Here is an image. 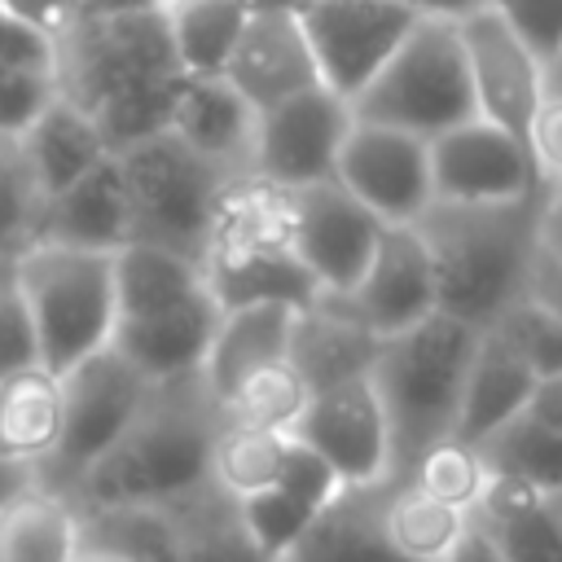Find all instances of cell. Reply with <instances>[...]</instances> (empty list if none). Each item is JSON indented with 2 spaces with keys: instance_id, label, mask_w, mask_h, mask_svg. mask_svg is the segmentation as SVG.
I'll use <instances>...</instances> for the list:
<instances>
[{
  "instance_id": "obj_55",
  "label": "cell",
  "mask_w": 562,
  "mask_h": 562,
  "mask_svg": "<svg viewBox=\"0 0 562 562\" xmlns=\"http://www.w3.org/2000/svg\"><path fill=\"white\" fill-rule=\"evenodd\" d=\"M79 562H123V558H105V553H83Z\"/></svg>"
},
{
  "instance_id": "obj_19",
  "label": "cell",
  "mask_w": 562,
  "mask_h": 562,
  "mask_svg": "<svg viewBox=\"0 0 562 562\" xmlns=\"http://www.w3.org/2000/svg\"><path fill=\"white\" fill-rule=\"evenodd\" d=\"M224 79L250 101L255 114L290 101L307 88H321L312 48L294 18V4L250 9V22L224 66Z\"/></svg>"
},
{
  "instance_id": "obj_28",
  "label": "cell",
  "mask_w": 562,
  "mask_h": 562,
  "mask_svg": "<svg viewBox=\"0 0 562 562\" xmlns=\"http://www.w3.org/2000/svg\"><path fill=\"white\" fill-rule=\"evenodd\" d=\"M470 522L501 562H562V501L496 479Z\"/></svg>"
},
{
  "instance_id": "obj_36",
  "label": "cell",
  "mask_w": 562,
  "mask_h": 562,
  "mask_svg": "<svg viewBox=\"0 0 562 562\" xmlns=\"http://www.w3.org/2000/svg\"><path fill=\"white\" fill-rule=\"evenodd\" d=\"M400 483H413L417 492L435 496L439 505L461 509V514L474 518V509L487 501L496 474H492L483 448H474V443H465V439H443V443H435L430 452H422L417 465H413Z\"/></svg>"
},
{
  "instance_id": "obj_40",
  "label": "cell",
  "mask_w": 562,
  "mask_h": 562,
  "mask_svg": "<svg viewBox=\"0 0 562 562\" xmlns=\"http://www.w3.org/2000/svg\"><path fill=\"white\" fill-rule=\"evenodd\" d=\"M44 198L26 171L18 140H0V255H18L35 241Z\"/></svg>"
},
{
  "instance_id": "obj_27",
  "label": "cell",
  "mask_w": 562,
  "mask_h": 562,
  "mask_svg": "<svg viewBox=\"0 0 562 562\" xmlns=\"http://www.w3.org/2000/svg\"><path fill=\"white\" fill-rule=\"evenodd\" d=\"M83 514L40 479L0 509V562H79Z\"/></svg>"
},
{
  "instance_id": "obj_2",
  "label": "cell",
  "mask_w": 562,
  "mask_h": 562,
  "mask_svg": "<svg viewBox=\"0 0 562 562\" xmlns=\"http://www.w3.org/2000/svg\"><path fill=\"white\" fill-rule=\"evenodd\" d=\"M544 184L514 202H435L413 228L430 255L439 316L487 334L522 294L540 255Z\"/></svg>"
},
{
  "instance_id": "obj_22",
  "label": "cell",
  "mask_w": 562,
  "mask_h": 562,
  "mask_svg": "<svg viewBox=\"0 0 562 562\" xmlns=\"http://www.w3.org/2000/svg\"><path fill=\"white\" fill-rule=\"evenodd\" d=\"M35 241L119 255L132 241V215H127V189H123L119 158H105L79 184H70L57 198H48Z\"/></svg>"
},
{
  "instance_id": "obj_8",
  "label": "cell",
  "mask_w": 562,
  "mask_h": 562,
  "mask_svg": "<svg viewBox=\"0 0 562 562\" xmlns=\"http://www.w3.org/2000/svg\"><path fill=\"white\" fill-rule=\"evenodd\" d=\"M114 158L123 171L127 215H132L127 246H154V250L202 263L220 202L237 180L211 167L206 158H198L171 132H158Z\"/></svg>"
},
{
  "instance_id": "obj_14",
  "label": "cell",
  "mask_w": 562,
  "mask_h": 562,
  "mask_svg": "<svg viewBox=\"0 0 562 562\" xmlns=\"http://www.w3.org/2000/svg\"><path fill=\"white\" fill-rule=\"evenodd\" d=\"M382 241V224L338 184L290 193V250L321 294H351Z\"/></svg>"
},
{
  "instance_id": "obj_23",
  "label": "cell",
  "mask_w": 562,
  "mask_h": 562,
  "mask_svg": "<svg viewBox=\"0 0 562 562\" xmlns=\"http://www.w3.org/2000/svg\"><path fill=\"white\" fill-rule=\"evenodd\" d=\"M294 321H299V307H285V303L228 307L220 316L215 342H211L206 364H202V382L211 386V395L224 404V400H233V391L241 382L290 360Z\"/></svg>"
},
{
  "instance_id": "obj_42",
  "label": "cell",
  "mask_w": 562,
  "mask_h": 562,
  "mask_svg": "<svg viewBox=\"0 0 562 562\" xmlns=\"http://www.w3.org/2000/svg\"><path fill=\"white\" fill-rule=\"evenodd\" d=\"M487 9L536 53L544 70L562 61V0H487Z\"/></svg>"
},
{
  "instance_id": "obj_39",
  "label": "cell",
  "mask_w": 562,
  "mask_h": 562,
  "mask_svg": "<svg viewBox=\"0 0 562 562\" xmlns=\"http://www.w3.org/2000/svg\"><path fill=\"white\" fill-rule=\"evenodd\" d=\"M237 518H241L250 544H255L268 562H281V558L312 531V522H316L321 514H312L307 505H299V501L285 496L281 487H272V492H259V496H250V501H237Z\"/></svg>"
},
{
  "instance_id": "obj_1",
  "label": "cell",
  "mask_w": 562,
  "mask_h": 562,
  "mask_svg": "<svg viewBox=\"0 0 562 562\" xmlns=\"http://www.w3.org/2000/svg\"><path fill=\"white\" fill-rule=\"evenodd\" d=\"M57 97L92 114L114 154L167 132L171 97L184 79L162 13L70 22L53 57Z\"/></svg>"
},
{
  "instance_id": "obj_35",
  "label": "cell",
  "mask_w": 562,
  "mask_h": 562,
  "mask_svg": "<svg viewBox=\"0 0 562 562\" xmlns=\"http://www.w3.org/2000/svg\"><path fill=\"white\" fill-rule=\"evenodd\" d=\"M285 439L290 435L237 426V422L224 417V426L215 435V448H211V483L228 501H250L259 492H272L277 479H281Z\"/></svg>"
},
{
  "instance_id": "obj_32",
  "label": "cell",
  "mask_w": 562,
  "mask_h": 562,
  "mask_svg": "<svg viewBox=\"0 0 562 562\" xmlns=\"http://www.w3.org/2000/svg\"><path fill=\"white\" fill-rule=\"evenodd\" d=\"M162 509L171 514V522L180 531V558L176 562H268L250 544V536L237 518V501H228L215 483H206L193 496L171 501Z\"/></svg>"
},
{
  "instance_id": "obj_51",
  "label": "cell",
  "mask_w": 562,
  "mask_h": 562,
  "mask_svg": "<svg viewBox=\"0 0 562 562\" xmlns=\"http://www.w3.org/2000/svg\"><path fill=\"white\" fill-rule=\"evenodd\" d=\"M540 250L562 259V184L544 180V202H540Z\"/></svg>"
},
{
  "instance_id": "obj_17",
  "label": "cell",
  "mask_w": 562,
  "mask_h": 562,
  "mask_svg": "<svg viewBox=\"0 0 562 562\" xmlns=\"http://www.w3.org/2000/svg\"><path fill=\"white\" fill-rule=\"evenodd\" d=\"M435 202H514L544 184L527 140L474 119L430 140Z\"/></svg>"
},
{
  "instance_id": "obj_30",
  "label": "cell",
  "mask_w": 562,
  "mask_h": 562,
  "mask_svg": "<svg viewBox=\"0 0 562 562\" xmlns=\"http://www.w3.org/2000/svg\"><path fill=\"white\" fill-rule=\"evenodd\" d=\"M382 531L404 562H452L470 536V514L439 505L413 483H391L382 501Z\"/></svg>"
},
{
  "instance_id": "obj_37",
  "label": "cell",
  "mask_w": 562,
  "mask_h": 562,
  "mask_svg": "<svg viewBox=\"0 0 562 562\" xmlns=\"http://www.w3.org/2000/svg\"><path fill=\"white\" fill-rule=\"evenodd\" d=\"M312 391L299 378V369L290 360L255 373L250 382H241L233 391V400H224V417L237 426H255V430H272V435H290L307 408Z\"/></svg>"
},
{
  "instance_id": "obj_45",
  "label": "cell",
  "mask_w": 562,
  "mask_h": 562,
  "mask_svg": "<svg viewBox=\"0 0 562 562\" xmlns=\"http://www.w3.org/2000/svg\"><path fill=\"white\" fill-rule=\"evenodd\" d=\"M57 40L0 4V70H53Z\"/></svg>"
},
{
  "instance_id": "obj_52",
  "label": "cell",
  "mask_w": 562,
  "mask_h": 562,
  "mask_svg": "<svg viewBox=\"0 0 562 562\" xmlns=\"http://www.w3.org/2000/svg\"><path fill=\"white\" fill-rule=\"evenodd\" d=\"M417 18H435V22H465L479 9H487V0H404Z\"/></svg>"
},
{
  "instance_id": "obj_41",
  "label": "cell",
  "mask_w": 562,
  "mask_h": 562,
  "mask_svg": "<svg viewBox=\"0 0 562 562\" xmlns=\"http://www.w3.org/2000/svg\"><path fill=\"white\" fill-rule=\"evenodd\" d=\"M35 364H40V342L18 281V255H0V382Z\"/></svg>"
},
{
  "instance_id": "obj_11",
  "label": "cell",
  "mask_w": 562,
  "mask_h": 562,
  "mask_svg": "<svg viewBox=\"0 0 562 562\" xmlns=\"http://www.w3.org/2000/svg\"><path fill=\"white\" fill-rule=\"evenodd\" d=\"M294 18L312 48L321 88L347 105L382 75L422 22L404 0H294Z\"/></svg>"
},
{
  "instance_id": "obj_31",
  "label": "cell",
  "mask_w": 562,
  "mask_h": 562,
  "mask_svg": "<svg viewBox=\"0 0 562 562\" xmlns=\"http://www.w3.org/2000/svg\"><path fill=\"white\" fill-rule=\"evenodd\" d=\"M162 22L184 75H224L250 22V4L246 0H167Z\"/></svg>"
},
{
  "instance_id": "obj_16",
  "label": "cell",
  "mask_w": 562,
  "mask_h": 562,
  "mask_svg": "<svg viewBox=\"0 0 562 562\" xmlns=\"http://www.w3.org/2000/svg\"><path fill=\"white\" fill-rule=\"evenodd\" d=\"M457 31L465 44L479 119L531 145V127L549 101V70L492 9H479L474 18L457 22Z\"/></svg>"
},
{
  "instance_id": "obj_5",
  "label": "cell",
  "mask_w": 562,
  "mask_h": 562,
  "mask_svg": "<svg viewBox=\"0 0 562 562\" xmlns=\"http://www.w3.org/2000/svg\"><path fill=\"white\" fill-rule=\"evenodd\" d=\"M474 347L479 329L452 316H430L404 334L382 338L369 382L386 413L395 483L417 465L422 452L457 439V413Z\"/></svg>"
},
{
  "instance_id": "obj_18",
  "label": "cell",
  "mask_w": 562,
  "mask_h": 562,
  "mask_svg": "<svg viewBox=\"0 0 562 562\" xmlns=\"http://www.w3.org/2000/svg\"><path fill=\"white\" fill-rule=\"evenodd\" d=\"M351 312L378 334H404L430 316H439V285L430 255L417 237V228H382V241L360 277V285L347 294Z\"/></svg>"
},
{
  "instance_id": "obj_26",
  "label": "cell",
  "mask_w": 562,
  "mask_h": 562,
  "mask_svg": "<svg viewBox=\"0 0 562 562\" xmlns=\"http://www.w3.org/2000/svg\"><path fill=\"white\" fill-rule=\"evenodd\" d=\"M536 391V373L496 338L479 334L465 391H461V413H457V439L465 443H487L496 430H505L514 417L527 413Z\"/></svg>"
},
{
  "instance_id": "obj_49",
  "label": "cell",
  "mask_w": 562,
  "mask_h": 562,
  "mask_svg": "<svg viewBox=\"0 0 562 562\" xmlns=\"http://www.w3.org/2000/svg\"><path fill=\"white\" fill-rule=\"evenodd\" d=\"M167 0H75V22H101V18H136V13H162Z\"/></svg>"
},
{
  "instance_id": "obj_13",
  "label": "cell",
  "mask_w": 562,
  "mask_h": 562,
  "mask_svg": "<svg viewBox=\"0 0 562 562\" xmlns=\"http://www.w3.org/2000/svg\"><path fill=\"white\" fill-rule=\"evenodd\" d=\"M334 180L382 228H413L435 206L430 145L408 136V132H395V127H378V123L356 119Z\"/></svg>"
},
{
  "instance_id": "obj_46",
  "label": "cell",
  "mask_w": 562,
  "mask_h": 562,
  "mask_svg": "<svg viewBox=\"0 0 562 562\" xmlns=\"http://www.w3.org/2000/svg\"><path fill=\"white\" fill-rule=\"evenodd\" d=\"M531 154L549 184H562V97H549L536 127H531Z\"/></svg>"
},
{
  "instance_id": "obj_20",
  "label": "cell",
  "mask_w": 562,
  "mask_h": 562,
  "mask_svg": "<svg viewBox=\"0 0 562 562\" xmlns=\"http://www.w3.org/2000/svg\"><path fill=\"white\" fill-rule=\"evenodd\" d=\"M255 123L259 114L224 75H184L176 83L167 132L233 180H250Z\"/></svg>"
},
{
  "instance_id": "obj_29",
  "label": "cell",
  "mask_w": 562,
  "mask_h": 562,
  "mask_svg": "<svg viewBox=\"0 0 562 562\" xmlns=\"http://www.w3.org/2000/svg\"><path fill=\"white\" fill-rule=\"evenodd\" d=\"M386 487H347L281 562H404L382 531Z\"/></svg>"
},
{
  "instance_id": "obj_43",
  "label": "cell",
  "mask_w": 562,
  "mask_h": 562,
  "mask_svg": "<svg viewBox=\"0 0 562 562\" xmlns=\"http://www.w3.org/2000/svg\"><path fill=\"white\" fill-rule=\"evenodd\" d=\"M277 487H281L285 496H294L299 505H307L312 514H325V509L347 492V483L334 474V465H329L325 457H316L307 443H299L294 435L285 439V457H281V479H277Z\"/></svg>"
},
{
  "instance_id": "obj_4",
  "label": "cell",
  "mask_w": 562,
  "mask_h": 562,
  "mask_svg": "<svg viewBox=\"0 0 562 562\" xmlns=\"http://www.w3.org/2000/svg\"><path fill=\"white\" fill-rule=\"evenodd\" d=\"M114 294L119 316L110 347L145 382L158 386L202 373L224 316L202 263L154 246H123L114 255Z\"/></svg>"
},
{
  "instance_id": "obj_3",
  "label": "cell",
  "mask_w": 562,
  "mask_h": 562,
  "mask_svg": "<svg viewBox=\"0 0 562 562\" xmlns=\"http://www.w3.org/2000/svg\"><path fill=\"white\" fill-rule=\"evenodd\" d=\"M224 426V404L202 373L158 382L127 426V435L79 479L70 501L79 509L171 505L211 483V448Z\"/></svg>"
},
{
  "instance_id": "obj_7",
  "label": "cell",
  "mask_w": 562,
  "mask_h": 562,
  "mask_svg": "<svg viewBox=\"0 0 562 562\" xmlns=\"http://www.w3.org/2000/svg\"><path fill=\"white\" fill-rule=\"evenodd\" d=\"M18 281L40 342V364L57 378L92 360L114 338V255L31 241L18 250Z\"/></svg>"
},
{
  "instance_id": "obj_21",
  "label": "cell",
  "mask_w": 562,
  "mask_h": 562,
  "mask_svg": "<svg viewBox=\"0 0 562 562\" xmlns=\"http://www.w3.org/2000/svg\"><path fill=\"white\" fill-rule=\"evenodd\" d=\"M382 338L351 312L347 294H316L299 321L290 342V364L307 382V391H329L338 382H356L373 373Z\"/></svg>"
},
{
  "instance_id": "obj_6",
  "label": "cell",
  "mask_w": 562,
  "mask_h": 562,
  "mask_svg": "<svg viewBox=\"0 0 562 562\" xmlns=\"http://www.w3.org/2000/svg\"><path fill=\"white\" fill-rule=\"evenodd\" d=\"M202 272L224 312L250 303H285L303 312L321 294L290 250V193L263 180L228 184Z\"/></svg>"
},
{
  "instance_id": "obj_9",
  "label": "cell",
  "mask_w": 562,
  "mask_h": 562,
  "mask_svg": "<svg viewBox=\"0 0 562 562\" xmlns=\"http://www.w3.org/2000/svg\"><path fill=\"white\" fill-rule=\"evenodd\" d=\"M351 114L360 123L408 132L426 145L448 136L452 127L474 123L479 101L457 22L422 18L400 53L382 66V75L351 101Z\"/></svg>"
},
{
  "instance_id": "obj_38",
  "label": "cell",
  "mask_w": 562,
  "mask_h": 562,
  "mask_svg": "<svg viewBox=\"0 0 562 562\" xmlns=\"http://www.w3.org/2000/svg\"><path fill=\"white\" fill-rule=\"evenodd\" d=\"M487 334H496L531 373L540 378H558L562 373V321L553 312H544L531 299H518Z\"/></svg>"
},
{
  "instance_id": "obj_44",
  "label": "cell",
  "mask_w": 562,
  "mask_h": 562,
  "mask_svg": "<svg viewBox=\"0 0 562 562\" xmlns=\"http://www.w3.org/2000/svg\"><path fill=\"white\" fill-rule=\"evenodd\" d=\"M53 101V70H0V140H22Z\"/></svg>"
},
{
  "instance_id": "obj_34",
  "label": "cell",
  "mask_w": 562,
  "mask_h": 562,
  "mask_svg": "<svg viewBox=\"0 0 562 562\" xmlns=\"http://www.w3.org/2000/svg\"><path fill=\"white\" fill-rule=\"evenodd\" d=\"M479 448L501 483L562 501V435L558 430H549L522 413Z\"/></svg>"
},
{
  "instance_id": "obj_12",
  "label": "cell",
  "mask_w": 562,
  "mask_h": 562,
  "mask_svg": "<svg viewBox=\"0 0 562 562\" xmlns=\"http://www.w3.org/2000/svg\"><path fill=\"white\" fill-rule=\"evenodd\" d=\"M351 105L329 88H307L255 123V158L250 180H263L281 193H299L312 184H329L351 136Z\"/></svg>"
},
{
  "instance_id": "obj_33",
  "label": "cell",
  "mask_w": 562,
  "mask_h": 562,
  "mask_svg": "<svg viewBox=\"0 0 562 562\" xmlns=\"http://www.w3.org/2000/svg\"><path fill=\"white\" fill-rule=\"evenodd\" d=\"M83 514V553H105L123 562H176L180 531L162 505H123V509H79Z\"/></svg>"
},
{
  "instance_id": "obj_53",
  "label": "cell",
  "mask_w": 562,
  "mask_h": 562,
  "mask_svg": "<svg viewBox=\"0 0 562 562\" xmlns=\"http://www.w3.org/2000/svg\"><path fill=\"white\" fill-rule=\"evenodd\" d=\"M31 483H35V470H22V465L0 461V509H4L22 487H31Z\"/></svg>"
},
{
  "instance_id": "obj_47",
  "label": "cell",
  "mask_w": 562,
  "mask_h": 562,
  "mask_svg": "<svg viewBox=\"0 0 562 562\" xmlns=\"http://www.w3.org/2000/svg\"><path fill=\"white\" fill-rule=\"evenodd\" d=\"M4 9H13L22 22L40 26L44 35H61L70 22H75V0H0Z\"/></svg>"
},
{
  "instance_id": "obj_10",
  "label": "cell",
  "mask_w": 562,
  "mask_h": 562,
  "mask_svg": "<svg viewBox=\"0 0 562 562\" xmlns=\"http://www.w3.org/2000/svg\"><path fill=\"white\" fill-rule=\"evenodd\" d=\"M66 386V426H61V448L57 457L35 474L44 487L70 496L79 479L127 435L136 413L145 408L154 382H145L114 347L97 351L79 369L61 378Z\"/></svg>"
},
{
  "instance_id": "obj_50",
  "label": "cell",
  "mask_w": 562,
  "mask_h": 562,
  "mask_svg": "<svg viewBox=\"0 0 562 562\" xmlns=\"http://www.w3.org/2000/svg\"><path fill=\"white\" fill-rule=\"evenodd\" d=\"M527 417H536L540 426L558 430L562 435V373L558 378H540L536 391H531V404H527Z\"/></svg>"
},
{
  "instance_id": "obj_24",
  "label": "cell",
  "mask_w": 562,
  "mask_h": 562,
  "mask_svg": "<svg viewBox=\"0 0 562 562\" xmlns=\"http://www.w3.org/2000/svg\"><path fill=\"white\" fill-rule=\"evenodd\" d=\"M66 386L44 364L22 369L0 382V461L22 470H44L61 448Z\"/></svg>"
},
{
  "instance_id": "obj_15",
  "label": "cell",
  "mask_w": 562,
  "mask_h": 562,
  "mask_svg": "<svg viewBox=\"0 0 562 562\" xmlns=\"http://www.w3.org/2000/svg\"><path fill=\"white\" fill-rule=\"evenodd\" d=\"M290 435L307 443L316 457H325L347 487L395 483L391 430H386V413L369 378L316 391Z\"/></svg>"
},
{
  "instance_id": "obj_48",
  "label": "cell",
  "mask_w": 562,
  "mask_h": 562,
  "mask_svg": "<svg viewBox=\"0 0 562 562\" xmlns=\"http://www.w3.org/2000/svg\"><path fill=\"white\" fill-rule=\"evenodd\" d=\"M522 299H531V303H540L544 312H553L558 321H562V259H553V255H536V268H531V277H527V294Z\"/></svg>"
},
{
  "instance_id": "obj_25",
  "label": "cell",
  "mask_w": 562,
  "mask_h": 562,
  "mask_svg": "<svg viewBox=\"0 0 562 562\" xmlns=\"http://www.w3.org/2000/svg\"><path fill=\"white\" fill-rule=\"evenodd\" d=\"M22 158H26V171L40 189V198H57L61 189L79 184L88 171H97L105 158H114V149L105 145L101 127L92 123V114H83L79 105H70L66 97H57L40 119L35 127L18 140Z\"/></svg>"
},
{
  "instance_id": "obj_54",
  "label": "cell",
  "mask_w": 562,
  "mask_h": 562,
  "mask_svg": "<svg viewBox=\"0 0 562 562\" xmlns=\"http://www.w3.org/2000/svg\"><path fill=\"white\" fill-rule=\"evenodd\" d=\"M452 562H501V558H496V549L483 540V531L470 522V536L461 540V549H457V558H452Z\"/></svg>"
}]
</instances>
